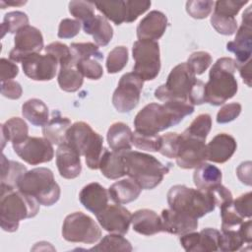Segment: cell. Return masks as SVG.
Instances as JSON below:
<instances>
[{"label":"cell","instance_id":"obj_1","mask_svg":"<svg viewBox=\"0 0 252 252\" xmlns=\"http://www.w3.org/2000/svg\"><path fill=\"white\" fill-rule=\"evenodd\" d=\"M194 112V105L185 100H168L162 104L152 102L145 105L135 116V131L144 134H158L180 123Z\"/></svg>","mask_w":252,"mask_h":252},{"label":"cell","instance_id":"obj_2","mask_svg":"<svg viewBox=\"0 0 252 252\" xmlns=\"http://www.w3.org/2000/svg\"><path fill=\"white\" fill-rule=\"evenodd\" d=\"M39 203L32 196L20 191L0 186V224L3 230L14 232L25 219L37 215Z\"/></svg>","mask_w":252,"mask_h":252},{"label":"cell","instance_id":"obj_3","mask_svg":"<svg viewBox=\"0 0 252 252\" xmlns=\"http://www.w3.org/2000/svg\"><path fill=\"white\" fill-rule=\"evenodd\" d=\"M237 65L230 57L219 58L212 66L209 81L205 84V101L219 106L233 97L238 90L234 73Z\"/></svg>","mask_w":252,"mask_h":252},{"label":"cell","instance_id":"obj_4","mask_svg":"<svg viewBox=\"0 0 252 252\" xmlns=\"http://www.w3.org/2000/svg\"><path fill=\"white\" fill-rule=\"evenodd\" d=\"M122 155L126 165V175L142 189H154L169 172L170 164L164 165L149 154L130 150L123 152Z\"/></svg>","mask_w":252,"mask_h":252},{"label":"cell","instance_id":"obj_5","mask_svg":"<svg viewBox=\"0 0 252 252\" xmlns=\"http://www.w3.org/2000/svg\"><path fill=\"white\" fill-rule=\"evenodd\" d=\"M167 203L170 209L195 219L204 217L216 208L210 190L194 189L180 184L170 187L167 192Z\"/></svg>","mask_w":252,"mask_h":252},{"label":"cell","instance_id":"obj_6","mask_svg":"<svg viewBox=\"0 0 252 252\" xmlns=\"http://www.w3.org/2000/svg\"><path fill=\"white\" fill-rule=\"evenodd\" d=\"M80 156H84L87 165L91 169H97L104 151L103 138L83 121L72 124L67 133L66 141Z\"/></svg>","mask_w":252,"mask_h":252},{"label":"cell","instance_id":"obj_7","mask_svg":"<svg viewBox=\"0 0 252 252\" xmlns=\"http://www.w3.org/2000/svg\"><path fill=\"white\" fill-rule=\"evenodd\" d=\"M17 189L33 197L39 205L46 207L57 203L61 193L52 170L47 167L28 170L20 179Z\"/></svg>","mask_w":252,"mask_h":252},{"label":"cell","instance_id":"obj_8","mask_svg":"<svg viewBox=\"0 0 252 252\" xmlns=\"http://www.w3.org/2000/svg\"><path fill=\"white\" fill-rule=\"evenodd\" d=\"M196 81V75L186 62L180 63L170 71L165 84L155 91V97L163 102L168 100L189 101L188 97Z\"/></svg>","mask_w":252,"mask_h":252},{"label":"cell","instance_id":"obj_9","mask_svg":"<svg viewBox=\"0 0 252 252\" xmlns=\"http://www.w3.org/2000/svg\"><path fill=\"white\" fill-rule=\"evenodd\" d=\"M132 56L135 60L133 72L142 80L152 81L160 71L159 44L155 40H137L133 44Z\"/></svg>","mask_w":252,"mask_h":252},{"label":"cell","instance_id":"obj_10","mask_svg":"<svg viewBox=\"0 0 252 252\" xmlns=\"http://www.w3.org/2000/svg\"><path fill=\"white\" fill-rule=\"evenodd\" d=\"M62 236L69 242L94 244L99 240L101 230L90 216L82 212H75L65 218Z\"/></svg>","mask_w":252,"mask_h":252},{"label":"cell","instance_id":"obj_11","mask_svg":"<svg viewBox=\"0 0 252 252\" xmlns=\"http://www.w3.org/2000/svg\"><path fill=\"white\" fill-rule=\"evenodd\" d=\"M144 81L134 72L124 74L112 95V104L120 113L133 110L140 101Z\"/></svg>","mask_w":252,"mask_h":252},{"label":"cell","instance_id":"obj_12","mask_svg":"<svg viewBox=\"0 0 252 252\" xmlns=\"http://www.w3.org/2000/svg\"><path fill=\"white\" fill-rule=\"evenodd\" d=\"M206 140H202L186 133L179 136V146L176 163L184 169L196 168L207 160V145Z\"/></svg>","mask_w":252,"mask_h":252},{"label":"cell","instance_id":"obj_13","mask_svg":"<svg viewBox=\"0 0 252 252\" xmlns=\"http://www.w3.org/2000/svg\"><path fill=\"white\" fill-rule=\"evenodd\" d=\"M13 149L24 161L32 165L48 162L54 157L53 146L44 137H28L23 142L13 144Z\"/></svg>","mask_w":252,"mask_h":252},{"label":"cell","instance_id":"obj_14","mask_svg":"<svg viewBox=\"0 0 252 252\" xmlns=\"http://www.w3.org/2000/svg\"><path fill=\"white\" fill-rule=\"evenodd\" d=\"M14 43L9 58L14 62H23L30 55L40 53L43 49V36L38 29L29 25L15 34Z\"/></svg>","mask_w":252,"mask_h":252},{"label":"cell","instance_id":"obj_15","mask_svg":"<svg viewBox=\"0 0 252 252\" xmlns=\"http://www.w3.org/2000/svg\"><path fill=\"white\" fill-rule=\"evenodd\" d=\"M251 6H249L242 14V23L238 30L234 40L227 42L226 49L235 55L236 65L244 64L251 59L252 54V28H251Z\"/></svg>","mask_w":252,"mask_h":252},{"label":"cell","instance_id":"obj_16","mask_svg":"<svg viewBox=\"0 0 252 252\" xmlns=\"http://www.w3.org/2000/svg\"><path fill=\"white\" fill-rule=\"evenodd\" d=\"M58 64L51 54L34 53L22 62V68L25 75L33 81H50L56 75Z\"/></svg>","mask_w":252,"mask_h":252},{"label":"cell","instance_id":"obj_17","mask_svg":"<svg viewBox=\"0 0 252 252\" xmlns=\"http://www.w3.org/2000/svg\"><path fill=\"white\" fill-rule=\"evenodd\" d=\"M95 217L104 230L122 235L128 232L132 219L131 213L119 204L107 205Z\"/></svg>","mask_w":252,"mask_h":252},{"label":"cell","instance_id":"obj_18","mask_svg":"<svg viewBox=\"0 0 252 252\" xmlns=\"http://www.w3.org/2000/svg\"><path fill=\"white\" fill-rule=\"evenodd\" d=\"M220 232L212 227L202 229L200 232H188L180 235L179 241L187 252H211L219 250Z\"/></svg>","mask_w":252,"mask_h":252},{"label":"cell","instance_id":"obj_19","mask_svg":"<svg viewBox=\"0 0 252 252\" xmlns=\"http://www.w3.org/2000/svg\"><path fill=\"white\" fill-rule=\"evenodd\" d=\"M160 219L163 231L175 235H183L198 227V219L170 208L161 211Z\"/></svg>","mask_w":252,"mask_h":252},{"label":"cell","instance_id":"obj_20","mask_svg":"<svg viewBox=\"0 0 252 252\" xmlns=\"http://www.w3.org/2000/svg\"><path fill=\"white\" fill-rule=\"evenodd\" d=\"M167 18L160 11H151L139 23L137 27L138 40H155L160 38L166 28Z\"/></svg>","mask_w":252,"mask_h":252},{"label":"cell","instance_id":"obj_21","mask_svg":"<svg viewBox=\"0 0 252 252\" xmlns=\"http://www.w3.org/2000/svg\"><path fill=\"white\" fill-rule=\"evenodd\" d=\"M80 155L66 142L56 150V165L59 174L66 179L78 177L82 171Z\"/></svg>","mask_w":252,"mask_h":252},{"label":"cell","instance_id":"obj_22","mask_svg":"<svg viewBox=\"0 0 252 252\" xmlns=\"http://www.w3.org/2000/svg\"><path fill=\"white\" fill-rule=\"evenodd\" d=\"M236 148V141L231 135L220 133L207 145V159L217 163H223L233 156Z\"/></svg>","mask_w":252,"mask_h":252},{"label":"cell","instance_id":"obj_23","mask_svg":"<svg viewBox=\"0 0 252 252\" xmlns=\"http://www.w3.org/2000/svg\"><path fill=\"white\" fill-rule=\"evenodd\" d=\"M108 191L97 182L87 184L79 194L81 204L94 215L98 214L108 205Z\"/></svg>","mask_w":252,"mask_h":252},{"label":"cell","instance_id":"obj_24","mask_svg":"<svg viewBox=\"0 0 252 252\" xmlns=\"http://www.w3.org/2000/svg\"><path fill=\"white\" fill-rule=\"evenodd\" d=\"M131 223L134 231L147 236L163 231L160 216L150 209L136 211L132 215Z\"/></svg>","mask_w":252,"mask_h":252},{"label":"cell","instance_id":"obj_25","mask_svg":"<svg viewBox=\"0 0 252 252\" xmlns=\"http://www.w3.org/2000/svg\"><path fill=\"white\" fill-rule=\"evenodd\" d=\"M84 32L91 34L97 46L107 45L113 37V29L107 19L101 15H94L82 24Z\"/></svg>","mask_w":252,"mask_h":252},{"label":"cell","instance_id":"obj_26","mask_svg":"<svg viewBox=\"0 0 252 252\" xmlns=\"http://www.w3.org/2000/svg\"><path fill=\"white\" fill-rule=\"evenodd\" d=\"M71 126V120L61 115L60 111L54 110L52 117L42 127V134L52 145H61L66 141V133Z\"/></svg>","mask_w":252,"mask_h":252},{"label":"cell","instance_id":"obj_27","mask_svg":"<svg viewBox=\"0 0 252 252\" xmlns=\"http://www.w3.org/2000/svg\"><path fill=\"white\" fill-rule=\"evenodd\" d=\"M133 132L130 127L123 122H115L108 128L106 139L110 149L117 153L130 151L132 148Z\"/></svg>","mask_w":252,"mask_h":252},{"label":"cell","instance_id":"obj_28","mask_svg":"<svg viewBox=\"0 0 252 252\" xmlns=\"http://www.w3.org/2000/svg\"><path fill=\"white\" fill-rule=\"evenodd\" d=\"M108 196L119 205L128 204L135 201L141 194L142 188L131 178L119 180L108 188Z\"/></svg>","mask_w":252,"mask_h":252},{"label":"cell","instance_id":"obj_29","mask_svg":"<svg viewBox=\"0 0 252 252\" xmlns=\"http://www.w3.org/2000/svg\"><path fill=\"white\" fill-rule=\"evenodd\" d=\"M98 168L103 176L108 179H118L126 175V165L122 153L104 149Z\"/></svg>","mask_w":252,"mask_h":252},{"label":"cell","instance_id":"obj_30","mask_svg":"<svg viewBox=\"0 0 252 252\" xmlns=\"http://www.w3.org/2000/svg\"><path fill=\"white\" fill-rule=\"evenodd\" d=\"M222 174L219 167L206 161L195 168L193 181L197 189L209 190L221 183Z\"/></svg>","mask_w":252,"mask_h":252},{"label":"cell","instance_id":"obj_31","mask_svg":"<svg viewBox=\"0 0 252 252\" xmlns=\"http://www.w3.org/2000/svg\"><path fill=\"white\" fill-rule=\"evenodd\" d=\"M29 137V127L26 121L20 117H12L1 125V141L2 149L6 142L13 144L23 142Z\"/></svg>","mask_w":252,"mask_h":252},{"label":"cell","instance_id":"obj_32","mask_svg":"<svg viewBox=\"0 0 252 252\" xmlns=\"http://www.w3.org/2000/svg\"><path fill=\"white\" fill-rule=\"evenodd\" d=\"M22 114L34 126L43 127L49 120V109L47 105L38 98L28 99L22 105Z\"/></svg>","mask_w":252,"mask_h":252},{"label":"cell","instance_id":"obj_33","mask_svg":"<svg viewBox=\"0 0 252 252\" xmlns=\"http://www.w3.org/2000/svg\"><path fill=\"white\" fill-rule=\"evenodd\" d=\"M57 81L62 91L68 93H75L82 87L84 82V76L78 70L76 62H72L60 66Z\"/></svg>","mask_w":252,"mask_h":252},{"label":"cell","instance_id":"obj_34","mask_svg":"<svg viewBox=\"0 0 252 252\" xmlns=\"http://www.w3.org/2000/svg\"><path fill=\"white\" fill-rule=\"evenodd\" d=\"M27 167L15 160L8 159L4 155L1 158V185L16 189L22 176L27 172Z\"/></svg>","mask_w":252,"mask_h":252},{"label":"cell","instance_id":"obj_35","mask_svg":"<svg viewBox=\"0 0 252 252\" xmlns=\"http://www.w3.org/2000/svg\"><path fill=\"white\" fill-rule=\"evenodd\" d=\"M95 8L102 13L103 17L113 22L115 25H121L126 20L125 1H103L95 2Z\"/></svg>","mask_w":252,"mask_h":252},{"label":"cell","instance_id":"obj_36","mask_svg":"<svg viewBox=\"0 0 252 252\" xmlns=\"http://www.w3.org/2000/svg\"><path fill=\"white\" fill-rule=\"evenodd\" d=\"M131 243L122 236V234L111 233L105 235L95 246L92 247L90 251H132Z\"/></svg>","mask_w":252,"mask_h":252},{"label":"cell","instance_id":"obj_37","mask_svg":"<svg viewBox=\"0 0 252 252\" xmlns=\"http://www.w3.org/2000/svg\"><path fill=\"white\" fill-rule=\"evenodd\" d=\"M244 238L238 228L221 230L219 242V250L224 252L240 250L244 245Z\"/></svg>","mask_w":252,"mask_h":252},{"label":"cell","instance_id":"obj_38","mask_svg":"<svg viewBox=\"0 0 252 252\" xmlns=\"http://www.w3.org/2000/svg\"><path fill=\"white\" fill-rule=\"evenodd\" d=\"M29 26V18L26 13L21 11L9 12L4 16L3 23L1 25L2 37L6 32L17 33L21 29Z\"/></svg>","mask_w":252,"mask_h":252},{"label":"cell","instance_id":"obj_39","mask_svg":"<svg viewBox=\"0 0 252 252\" xmlns=\"http://www.w3.org/2000/svg\"><path fill=\"white\" fill-rule=\"evenodd\" d=\"M70 49L75 62L89 58L96 60L103 59V55L99 51L98 46L93 42H74L71 43Z\"/></svg>","mask_w":252,"mask_h":252},{"label":"cell","instance_id":"obj_40","mask_svg":"<svg viewBox=\"0 0 252 252\" xmlns=\"http://www.w3.org/2000/svg\"><path fill=\"white\" fill-rule=\"evenodd\" d=\"M128 62V49L120 45L114 47L106 58V70L109 74H115L123 70Z\"/></svg>","mask_w":252,"mask_h":252},{"label":"cell","instance_id":"obj_41","mask_svg":"<svg viewBox=\"0 0 252 252\" xmlns=\"http://www.w3.org/2000/svg\"><path fill=\"white\" fill-rule=\"evenodd\" d=\"M212 128V117L208 113H202L198 115L189 125V127L184 131V133L206 140L208 134L210 133Z\"/></svg>","mask_w":252,"mask_h":252},{"label":"cell","instance_id":"obj_42","mask_svg":"<svg viewBox=\"0 0 252 252\" xmlns=\"http://www.w3.org/2000/svg\"><path fill=\"white\" fill-rule=\"evenodd\" d=\"M132 144L139 150L148 152H158L160 148V136L158 134H144L133 132Z\"/></svg>","mask_w":252,"mask_h":252},{"label":"cell","instance_id":"obj_43","mask_svg":"<svg viewBox=\"0 0 252 252\" xmlns=\"http://www.w3.org/2000/svg\"><path fill=\"white\" fill-rule=\"evenodd\" d=\"M70 14L78 20L81 25L94 16V3L87 1H71L69 2Z\"/></svg>","mask_w":252,"mask_h":252},{"label":"cell","instance_id":"obj_44","mask_svg":"<svg viewBox=\"0 0 252 252\" xmlns=\"http://www.w3.org/2000/svg\"><path fill=\"white\" fill-rule=\"evenodd\" d=\"M212 27L220 34L231 35L237 31V22L235 18L221 16L213 13L211 16Z\"/></svg>","mask_w":252,"mask_h":252},{"label":"cell","instance_id":"obj_45","mask_svg":"<svg viewBox=\"0 0 252 252\" xmlns=\"http://www.w3.org/2000/svg\"><path fill=\"white\" fill-rule=\"evenodd\" d=\"M212 56L207 51H197L192 53L186 64L195 75L203 74L212 63Z\"/></svg>","mask_w":252,"mask_h":252},{"label":"cell","instance_id":"obj_46","mask_svg":"<svg viewBox=\"0 0 252 252\" xmlns=\"http://www.w3.org/2000/svg\"><path fill=\"white\" fill-rule=\"evenodd\" d=\"M76 66L80 73L91 80H98L103 75V69L98 60L89 58L76 62Z\"/></svg>","mask_w":252,"mask_h":252},{"label":"cell","instance_id":"obj_47","mask_svg":"<svg viewBox=\"0 0 252 252\" xmlns=\"http://www.w3.org/2000/svg\"><path fill=\"white\" fill-rule=\"evenodd\" d=\"M179 136L180 134L175 132H168L160 136V148L158 152L168 158H175L178 152Z\"/></svg>","mask_w":252,"mask_h":252},{"label":"cell","instance_id":"obj_48","mask_svg":"<svg viewBox=\"0 0 252 252\" xmlns=\"http://www.w3.org/2000/svg\"><path fill=\"white\" fill-rule=\"evenodd\" d=\"M44 50L46 53L53 55L57 59L60 66L75 62L70 47H68L66 44L62 42H59V41L52 42L48 44L44 48Z\"/></svg>","mask_w":252,"mask_h":252},{"label":"cell","instance_id":"obj_49","mask_svg":"<svg viewBox=\"0 0 252 252\" xmlns=\"http://www.w3.org/2000/svg\"><path fill=\"white\" fill-rule=\"evenodd\" d=\"M214 2L210 0H195L186 2V12L188 15L194 19H205L207 18L214 7Z\"/></svg>","mask_w":252,"mask_h":252},{"label":"cell","instance_id":"obj_50","mask_svg":"<svg viewBox=\"0 0 252 252\" xmlns=\"http://www.w3.org/2000/svg\"><path fill=\"white\" fill-rule=\"evenodd\" d=\"M248 0H223V1H217L214 6V13L221 16L226 17H232L235 18V16L238 14L240 9L247 4Z\"/></svg>","mask_w":252,"mask_h":252},{"label":"cell","instance_id":"obj_51","mask_svg":"<svg viewBox=\"0 0 252 252\" xmlns=\"http://www.w3.org/2000/svg\"><path fill=\"white\" fill-rule=\"evenodd\" d=\"M126 4V20L125 23H132L138 19V17L144 14L151 7V1H134L127 0Z\"/></svg>","mask_w":252,"mask_h":252},{"label":"cell","instance_id":"obj_52","mask_svg":"<svg viewBox=\"0 0 252 252\" xmlns=\"http://www.w3.org/2000/svg\"><path fill=\"white\" fill-rule=\"evenodd\" d=\"M241 104L239 102L226 103L220 107L217 114V122L220 124H224L236 119L241 112Z\"/></svg>","mask_w":252,"mask_h":252},{"label":"cell","instance_id":"obj_53","mask_svg":"<svg viewBox=\"0 0 252 252\" xmlns=\"http://www.w3.org/2000/svg\"><path fill=\"white\" fill-rule=\"evenodd\" d=\"M81 23L78 20L63 19L58 27L57 35L60 38H72L76 36L81 30Z\"/></svg>","mask_w":252,"mask_h":252},{"label":"cell","instance_id":"obj_54","mask_svg":"<svg viewBox=\"0 0 252 252\" xmlns=\"http://www.w3.org/2000/svg\"><path fill=\"white\" fill-rule=\"evenodd\" d=\"M251 201H252V193L247 192L245 194L240 195L234 201L232 200V207L234 211L243 219L251 218Z\"/></svg>","mask_w":252,"mask_h":252},{"label":"cell","instance_id":"obj_55","mask_svg":"<svg viewBox=\"0 0 252 252\" xmlns=\"http://www.w3.org/2000/svg\"><path fill=\"white\" fill-rule=\"evenodd\" d=\"M209 190L212 192L216 206H219L220 208L232 202V200H233L231 192L225 186H223L221 183L212 189H209Z\"/></svg>","mask_w":252,"mask_h":252},{"label":"cell","instance_id":"obj_56","mask_svg":"<svg viewBox=\"0 0 252 252\" xmlns=\"http://www.w3.org/2000/svg\"><path fill=\"white\" fill-rule=\"evenodd\" d=\"M0 80L1 83L10 81L14 79L19 74V68L14 61L8 60L6 58H1L0 60Z\"/></svg>","mask_w":252,"mask_h":252},{"label":"cell","instance_id":"obj_57","mask_svg":"<svg viewBox=\"0 0 252 252\" xmlns=\"http://www.w3.org/2000/svg\"><path fill=\"white\" fill-rule=\"evenodd\" d=\"M1 94L9 99H18L22 96L23 89L18 82L10 80L1 83Z\"/></svg>","mask_w":252,"mask_h":252},{"label":"cell","instance_id":"obj_58","mask_svg":"<svg viewBox=\"0 0 252 252\" xmlns=\"http://www.w3.org/2000/svg\"><path fill=\"white\" fill-rule=\"evenodd\" d=\"M188 100L193 105H200L206 102L205 101V84L201 80L197 79V81L195 82L190 92Z\"/></svg>","mask_w":252,"mask_h":252},{"label":"cell","instance_id":"obj_59","mask_svg":"<svg viewBox=\"0 0 252 252\" xmlns=\"http://www.w3.org/2000/svg\"><path fill=\"white\" fill-rule=\"evenodd\" d=\"M238 179L245 185H251V161H244L236 169Z\"/></svg>","mask_w":252,"mask_h":252},{"label":"cell","instance_id":"obj_60","mask_svg":"<svg viewBox=\"0 0 252 252\" xmlns=\"http://www.w3.org/2000/svg\"><path fill=\"white\" fill-rule=\"evenodd\" d=\"M237 69L243 82L248 87H251V59L244 64L237 65Z\"/></svg>","mask_w":252,"mask_h":252},{"label":"cell","instance_id":"obj_61","mask_svg":"<svg viewBox=\"0 0 252 252\" xmlns=\"http://www.w3.org/2000/svg\"><path fill=\"white\" fill-rule=\"evenodd\" d=\"M251 220H248L246 221H243L240 226H239V230L244 238L245 243L250 244L252 242V233H251Z\"/></svg>","mask_w":252,"mask_h":252},{"label":"cell","instance_id":"obj_62","mask_svg":"<svg viewBox=\"0 0 252 252\" xmlns=\"http://www.w3.org/2000/svg\"><path fill=\"white\" fill-rule=\"evenodd\" d=\"M27 2L25 1V2H5L4 0H2L1 1V5H5V4H7L8 6H21V5H24V4H26Z\"/></svg>","mask_w":252,"mask_h":252}]
</instances>
